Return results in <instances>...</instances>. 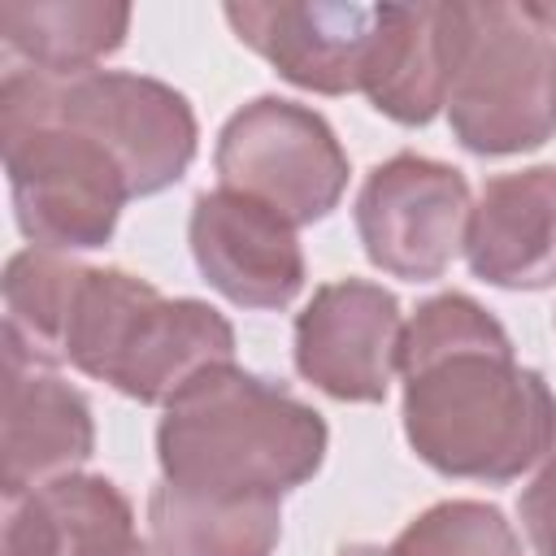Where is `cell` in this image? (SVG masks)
<instances>
[{
	"instance_id": "obj_1",
	"label": "cell",
	"mask_w": 556,
	"mask_h": 556,
	"mask_svg": "<svg viewBox=\"0 0 556 556\" xmlns=\"http://www.w3.org/2000/svg\"><path fill=\"white\" fill-rule=\"evenodd\" d=\"M404 439L443 478L504 486L556 447V395L517 365L495 313L465 291L417 304L400 339Z\"/></svg>"
},
{
	"instance_id": "obj_2",
	"label": "cell",
	"mask_w": 556,
	"mask_h": 556,
	"mask_svg": "<svg viewBox=\"0 0 556 556\" xmlns=\"http://www.w3.org/2000/svg\"><path fill=\"white\" fill-rule=\"evenodd\" d=\"M326 443L313 404L239 365L195 378L156 426L161 478L217 500H282L321 469Z\"/></svg>"
},
{
	"instance_id": "obj_3",
	"label": "cell",
	"mask_w": 556,
	"mask_h": 556,
	"mask_svg": "<svg viewBox=\"0 0 556 556\" xmlns=\"http://www.w3.org/2000/svg\"><path fill=\"white\" fill-rule=\"evenodd\" d=\"M0 152L17 230L43 252H96L113 239L122 204L135 200L113 152L56 117L26 65L0 83Z\"/></svg>"
},
{
	"instance_id": "obj_4",
	"label": "cell",
	"mask_w": 556,
	"mask_h": 556,
	"mask_svg": "<svg viewBox=\"0 0 556 556\" xmlns=\"http://www.w3.org/2000/svg\"><path fill=\"white\" fill-rule=\"evenodd\" d=\"M447 122L478 156H517L556 135V35L521 4H456Z\"/></svg>"
},
{
	"instance_id": "obj_5",
	"label": "cell",
	"mask_w": 556,
	"mask_h": 556,
	"mask_svg": "<svg viewBox=\"0 0 556 556\" xmlns=\"http://www.w3.org/2000/svg\"><path fill=\"white\" fill-rule=\"evenodd\" d=\"M217 187L239 191L295 230L330 217L348 191V152L330 122L295 100L256 96L217 135Z\"/></svg>"
},
{
	"instance_id": "obj_6",
	"label": "cell",
	"mask_w": 556,
	"mask_h": 556,
	"mask_svg": "<svg viewBox=\"0 0 556 556\" xmlns=\"http://www.w3.org/2000/svg\"><path fill=\"white\" fill-rule=\"evenodd\" d=\"M26 74L56 117L87 130L113 152L130 182V195H156L191 169L200 126L187 96L169 83L126 70H87L56 78L26 65Z\"/></svg>"
},
{
	"instance_id": "obj_7",
	"label": "cell",
	"mask_w": 556,
	"mask_h": 556,
	"mask_svg": "<svg viewBox=\"0 0 556 556\" xmlns=\"http://www.w3.org/2000/svg\"><path fill=\"white\" fill-rule=\"evenodd\" d=\"M469 213V182L456 165L395 152L369 169L352 217L374 269L404 282H434L465 252Z\"/></svg>"
},
{
	"instance_id": "obj_8",
	"label": "cell",
	"mask_w": 556,
	"mask_h": 556,
	"mask_svg": "<svg viewBox=\"0 0 556 556\" xmlns=\"http://www.w3.org/2000/svg\"><path fill=\"white\" fill-rule=\"evenodd\" d=\"M400 300L369 278L321 282L295 317V369L343 404H378L400 369Z\"/></svg>"
},
{
	"instance_id": "obj_9",
	"label": "cell",
	"mask_w": 556,
	"mask_h": 556,
	"mask_svg": "<svg viewBox=\"0 0 556 556\" xmlns=\"http://www.w3.org/2000/svg\"><path fill=\"white\" fill-rule=\"evenodd\" d=\"M187 239L204 282L235 308H287L304 291L295 226L239 191H200Z\"/></svg>"
},
{
	"instance_id": "obj_10",
	"label": "cell",
	"mask_w": 556,
	"mask_h": 556,
	"mask_svg": "<svg viewBox=\"0 0 556 556\" xmlns=\"http://www.w3.org/2000/svg\"><path fill=\"white\" fill-rule=\"evenodd\" d=\"M96 452L91 404L70 387L56 365L35 361L4 343V400H0V491L22 495L65 473Z\"/></svg>"
},
{
	"instance_id": "obj_11",
	"label": "cell",
	"mask_w": 556,
	"mask_h": 556,
	"mask_svg": "<svg viewBox=\"0 0 556 556\" xmlns=\"http://www.w3.org/2000/svg\"><path fill=\"white\" fill-rule=\"evenodd\" d=\"M226 22L287 83L317 96L361 91V74L378 30V4H226Z\"/></svg>"
},
{
	"instance_id": "obj_12",
	"label": "cell",
	"mask_w": 556,
	"mask_h": 556,
	"mask_svg": "<svg viewBox=\"0 0 556 556\" xmlns=\"http://www.w3.org/2000/svg\"><path fill=\"white\" fill-rule=\"evenodd\" d=\"M222 365H235V326L204 300H165L152 291L130 317L104 382L126 400L165 408Z\"/></svg>"
},
{
	"instance_id": "obj_13",
	"label": "cell",
	"mask_w": 556,
	"mask_h": 556,
	"mask_svg": "<svg viewBox=\"0 0 556 556\" xmlns=\"http://www.w3.org/2000/svg\"><path fill=\"white\" fill-rule=\"evenodd\" d=\"M465 261L473 278L504 291H543L556 282V165H530L482 182Z\"/></svg>"
},
{
	"instance_id": "obj_14",
	"label": "cell",
	"mask_w": 556,
	"mask_h": 556,
	"mask_svg": "<svg viewBox=\"0 0 556 556\" xmlns=\"http://www.w3.org/2000/svg\"><path fill=\"white\" fill-rule=\"evenodd\" d=\"M456 65V4H378L374 48L361 74L369 104L400 122L426 126L447 109Z\"/></svg>"
},
{
	"instance_id": "obj_15",
	"label": "cell",
	"mask_w": 556,
	"mask_h": 556,
	"mask_svg": "<svg viewBox=\"0 0 556 556\" xmlns=\"http://www.w3.org/2000/svg\"><path fill=\"white\" fill-rule=\"evenodd\" d=\"M135 530V508L100 473H65L22 495H4L0 556H74L78 547Z\"/></svg>"
},
{
	"instance_id": "obj_16",
	"label": "cell",
	"mask_w": 556,
	"mask_h": 556,
	"mask_svg": "<svg viewBox=\"0 0 556 556\" xmlns=\"http://www.w3.org/2000/svg\"><path fill=\"white\" fill-rule=\"evenodd\" d=\"M282 500H217L169 486L148 495V543L156 556H274Z\"/></svg>"
},
{
	"instance_id": "obj_17",
	"label": "cell",
	"mask_w": 556,
	"mask_h": 556,
	"mask_svg": "<svg viewBox=\"0 0 556 556\" xmlns=\"http://www.w3.org/2000/svg\"><path fill=\"white\" fill-rule=\"evenodd\" d=\"M130 4L104 0H4L0 35L39 74H87L126 43Z\"/></svg>"
},
{
	"instance_id": "obj_18",
	"label": "cell",
	"mask_w": 556,
	"mask_h": 556,
	"mask_svg": "<svg viewBox=\"0 0 556 556\" xmlns=\"http://www.w3.org/2000/svg\"><path fill=\"white\" fill-rule=\"evenodd\" d=\"M156 287L130 269L117 265H83L70 308H65V326H61V343L56 356L61 365H74L78 374L104 382L109 365L126 339L130 317L139 313V304L152 295Z\"/></svg>"
},
{
	"instance_id": "obj_19",
	"label": "cell",
	"mask_w": 556,
	"mask_h": 556,
	"mask_svg": "<svg viewBox=\"0 0 556 556\" xmlns=\"http://www.w3.org/2000/svg\"><path fill=\"white\" fill-rule=\"evenodd\" d=\"M387 556H521V539L495 504L443 500L417 513L395 534Z\"/></svg>"
},
{
	"instance_id": "obj_20",
	"label": "cell",
	"mask_w": 556,
	"mask_h": 556,
	"mask_svg": "<svg viewBox=\"0 0 556 556\" xmlns=\"http://www.w3.org/2000/svg\"><path fill=\"white\" fill-rule=\"evenodd\" d=\"M517 517H521V530H526L534 556H556V447L543 456L539 473L521 491Z\"/></svg>"
},
{
	"instance_id": "obj_21",
	"label": "cell",
	"mask_w": 556,
	"mask_h": 556,
	"mask_svg": "<svg viewBox=\"0 0 556 556\" xmlns=\"http://www.w3.org/2000/svg\"><path fill=\"white\" fill-rule=\"evenodd\" d=\"M74 556H156V547H152V543H143L135 530H126V534H109V539H96V543L78 547Z\"/></svg>"
},
{
	"instance_id": "obj_22",
	"label": "cell",
	"mask_w": 556,
	"mask_h": 556,
	"mask_svg": "<svg viewBox=\"0 0 556 556\" xmlns=\"http://www.w3.org/2000/svg\"><path fill=\"white\" fill-rule=\"evenodd\" d=\"M521 9H526V17H534L543 30L556 35V4H552V0H521Z\"/></svg>"
},
{
	"instance_id": "obj_23",
	"label": "cell",
	"mask_w": 556,
	"mask_h": 556,
	"mask_svg": "<svg viewBox=\"0 0 556 556\" xmlns=\"http://www.w3.org/2000/svg\"><path fill=\"white\" fill-rule=\"evenodd\" d=\"M339 556H387V547H378V543H352Z\"/></svg>"
}]
</instances>
